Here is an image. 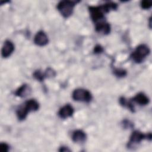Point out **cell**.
<instances>
[{
  "label": "cell",
  "mask_w": 152,
  "mask_h": 152,
  "mask_svg": "<svg viewBox=\"0 0 152 152\" xmlns=\"http://www.w3.org/2000/svg\"><path fill=\"white\" fill-rule=\"evenodd\" d=\"M24 105L29 112L32 111H36L39 108V103L34 99H30L26 101Z\"/></svg>",
  "instance_id": "4fadbf2b"
},
{
  "label": "cell",
  "mask_w": 152,
  "mask_h": 152,
  "mask_svg": "<svg viewBox=\"0 0 152 152\" xmlns=\"http://www.w3.org/2000/svg\"><path fill=\"white\" fill-rule=\"evenodd\" d=\"M118 8L117 4L112 2H107L99 6H90L88 7L90 15L93 21L97 24L99 22L105 21L104 14L112 10H115Z\"/></svg>",
  "instance_id": "6da1fadb"
},
{
  "label": "cell",
  "mask_w": 152,
  "mask_h": 152,
  "mask_svg": "<svg viewBox=\"0 0 152 152\" xmlns=\"http://www.w3.org/2000/svg\"><path fill=\"white\" fill-rule=\"evenodd\" d=\"M72 99L75 101L90 102L92 99L91 93L86 89L77 88L74 90L72 94Z\"/></svg>",
  "instance_id": "277c9868"
},
{
  "label": "cell",
  "mask_w": 152,
  "mask_h": 152,
  "mask_svg": "<svg viewBox=\"0 0 152 152\" xmlns=\"http://www.w3.org/2000/svg\"><path fill=\"white\" fill-rule=\"evenodd\" d=\"M103 50V48L100 46V45H97L94 47V52L95 53H101L102 52Z\"/></svg>",
  "instance_id": "44dd1931"
},
{
  "label": "cell",
  "mask_w": 152,
  "mask_h": 152,
  "mask_svg": "<svg viewBox=\"0 0 152 152\" xmlns=\"http://www.w3.org/2000/svg\"><path fill=\"white\" fill-rule=\"evenodd\" d=\"M9 145L5 142H2L0 144V151L1 152H7L9 150Z\"/></svg>",
  "instance_id": "ffe728a7"
},
{
  "label": "cell",
  "mask_w": 152,
  "mask_h": 152,
  "mask_svg": "<svg viewBox=\"0 0 152 152\" xmlns=\"http://www.w3.org/2000/svg\"><path fill=\"white\" fill-rule=\"evenodd\" d=\"M150 52L149 48L144 44L138 45L135 50L131 53V57L132 60L137 64L141 63L147 56Z\"/></svg>",
  "instance_id": "7a4b0ae2"
},
{
  "label": "cell",
  "mask_w": 152,
  "mask_h": 152,
  "mask_svg": "<svg viewBox=\"0 0 152 152\" xmlns=\"http://www.w3.org/2000/svg\"><path fill=\"white\" fill-rule=\"evenodd\" d=\"M131 100L140 105H146L148 104L150 102L148 97L143 93H139L137 94L133 98H132Z\"/></svg>",
  "instance_id": "7c38bea8"
},
{
  "label": "cell",
  "mask_w": 152,
  "mask_h": 152,
  "mask_svg": "<svg viewBox=\"0 0 152 152\" xmlns=\"http://www.w3.org/2000/svg\"><path fill=\"white\" fill-rule=\"evenodd\" d=\"M147 138L149 140H151V134L148 133L147 135L143 134L142 132L138 131H134L131 134L129 141L128 142V147H130L132 144H135L137 143H140L142 140Z\"/></svg>",
  "instance_id": "5b68a950"
},
{
  "label": "cell",
  "mask_w": 152,
  "mask_h": 152,
  "mask_svg": "<svg viewBox=\"0 0 152 152\" xmlns=\"http://www.w3.org/2000/svg\"><path fill=\"white\" fill-rule=\"evenodd\" d=\"M59 151H69L70 150L68 149L66 147H64V146H62V147H60V149L59 150Z\"/></svg>",
  "instance_id": "7402d4cb"
},
{
  "label": "cell",
  "mask_w": 152,
  "mask_h": 152,
  "mask_svg": "<svg viewBox=\"0 0 152 152\" xmlns=\"http://www.w3.org/2000/svg\"><path fill=\"white\" fill-rule=\"evenodd\" d=\"M56 73L55 72L54 70H53L52 68H48L46 69L45 72V75L46 77H54Z\"/></svg>",
  "instance_id": "ac0fdd59"
},
{
  "label": "cell",
  "mask_w": 152,
  "mask_h": 152,
  "mask_svg": "<svg viewBox=\"0 0 152 152\" xmlns=\"http://www.w3.org/2000/svg\"><path fill=\"white\" fill-rule=\"evenodd\" d=\"M114 73L118 77H124L126 74V71L124 69H115Z\"/></svg>",
  "instance_id": "d6986e66"
},
{
  "label": "cell",
  "mask_w": 152,
  "mask_h": 152,
  "mask_svg": "<svg viewBox=\"0 0 152 152\" xmlns=\"http://www.w3.org/2000/svg\"><path fill=\"white\" fill-rule=\"evenodd\" d=\"M95 29L97 32L107 34L110 32V26L106 21H103L96 24Z\"/></svg>",
  "instance_id": "9c48e42d"
},
{
  "label": "cell",
  "mask_w": 152,
  "mask_h": 152,
  "mask_svg": "<svg viewBox=\"0 0 152 152\" xmlns=\"http://www.w3.org/2000/svg\"><path fill=\"white\" fill-rule=\"evenodd\" d=\"M86 133L80 129L74 131L72 135V140L75 142H83L86 141Z\"/></svg>",
  "instance_id": "8fae6325"
},
{
  "label": "cell",
  "mask_w": 152,
  "mask_h": 152,
  "mask_svg": "<svg viewBox=\"0 0 152 152\" xmlns=\"http://www.w3.org/2000/svg\"><path fill=\"white\" fill-rule=\"evenodd\" d=\"M76 3L75 1H62L57 4L56 8L64 18H68L72 15Z\"/></svg>",
  "instance_id": "3957f363"
},
{
  "label": "cell",
  "mask_w": 152,
  "mask_h": 152,
  "mask_svg": "<svg viewBox=\"0 0 152 152\" xmlns=\"http://www.w3.org/2000/svg\"><path fill=\"white\" fill-rule=\"evenodd\" d=\"M31 89L29 85L24 84L21 86L15 92V95L20 97H25L31 93Z\"/></svg>",
  "instance_id": "30bf717a"
},
{
  "label": "cell",
  "mask_w": 152,
  "mask_h": 152,
  "mask_svg": "<svg viewBox=\"0 0 152 152\" xmlns=\"http://www.w3.org/2000/svg\"><path fill=\"white\" fill-rule=\"evenodd\" d=\"M14 50V45L12 42L7 40L5 41L2 48L1 53L3 58H8Z\"/></svg>",
  "instance_id": "52a82bcc"
},
{
  "label": "cell",
  "mask_w": 152,
  "mask_h": 152,
  "mask_svg": "<svg viewBox=\"0 0 152 152\" xmlns=\"http://www.w3.org/2000/svg\"><path fill=\"white\" fill-rule=\"evenodd\" d=\"M28 112H29L27 110V109L26 108L24 104L20 106L19 108H18L16 111V114L18 120L20 121L24 120L26 118Z\"/></svg>",
  "instance_id": "5bb4252c"
},
{
  "label": "cell",
  "mask_w": 152,
  "mask_h": 152,
  "mask_svg": "<svg viewBox=\"0 0 152 152\" xmlns=\"http://www.w3.org/2000/svg\"><path fill=\"white\" fill-rule=\"evenodd\" d=\"M49 42L46 34L43 31H38L34 36V43L39 46H43L48 44Z\"/></svg>",
  "instance_id": "8992f818"
},
{
  "label": "cell",
  "mask_w": 152,
  "mask_h": 152,
  "mask_svg": "<svg viewBox=\"0 0 152 152\" xmlns=\"http://www.w3.org/2000/svg\"><path fill=\"white\" fill-rule=\"evenodd\" d=\"M119 103H120V104L122 106L127 107L132 112H135V107H134V105L132 104V103L130 101H129L127 99H126L124 97H120V99H119Z\"/></svg>",
  "instance_id": "9a60e30c"
},
{
  "label": "cell",
  "mask_w": 152,
  "mask_h": 152,
  "mask_svg": "<svg viewBox=\"0 0 152 152\" xmlns=\"http://www.w3.org/2000/svg\"><path fill=\"white\" fill-rule=\"evenodd\" d=\"M33 77L37 80L42 81H43L45 78V73H43L40 70H36L34 71L33 73Z\"/></svg>",
  "instance_id": "2e32d148"
},
{
  "label": "cell",
  "mask_w": 152,
  "mask_h": 152,
  "mask_svg": "<svg viewBox=\"0 0 152 152\" xmlns=\"http://www.w3.org/2000/svg\"><path fill=\"white\" fill-rule=\"evenodd\" d=\"M152 5V2L150 1H141V6L142 7V8L147 10V9H149Z\"/></svg>",
  "instance_id": "e0dca14e"
},
{
  "label": "cell",
  "mask_w": 152,
  "mask_h": 152,
  "mask_svg": "<svg viewBox=\"0 0 152 152\" xmlns=\"http://www.w3.org/2000/svg\"><path fill=\"white\" fill-rule=\"evenodd\" d=\"M74 113V108L69 104H66L62 107L59 112L58 115L61 118L66 119L72 115Z\"/></svg>",
  "instance_id": "ba28073f"
}]
</instances>
